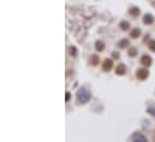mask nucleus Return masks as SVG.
Masks as SVG:
<instances>
[{
    "label": "nucleus",
    "instance_id": "1",
    "mask_svg": "<svg viewBox=\"0 0 155 142\" xmlns=\"http://www.w3.org/2000/svg\"><path fill=\"white\" fill-rule=\"evenodd\" d=\"M76 98H77L78 104H87V102L90 100L91 94H90V92H89L88 89H85V88H79V89L77 90V93H76Z\"/></svg>",
    "mask_w": 155,
    "mask_h": 142
},
{
    "label": "nucleus",
    "instance_id": "12",
    "mask_svg": "<svg viewBox=\"0 0 155 142\" xmlns=\"http://www.w3.org/2000/svg\"><path fill=\"white\" fill-rule=\"evenodd\" d=\"M148 46H149V48H150L151 51H155V41H150V42L148 43Z\"/></svg>",
    "mask_w": 155,
    "mask_h": 142
},
{
    "label": "nucleus",
    "instance_id": "6",
    "mask_svg": "<svg viewBox=\"0 0 155 142\" xmlns=\"http://www.w3.org/2000/svg\"><path fill=\"white\" fill-rule=\"evenodd\" d=\"M112 65H113L112 60L107 59V60H105V63H104V69H105V70H109V69L112 68Z\"/></svg>",
    "mask_w": 155,
    "mask_h": 142
},
{
    "label": "nucleus",
    "instance_id": "15",
    "mask_svg": "<svg viewBox=\"0 0 155 142\" xmlns=\"http://www.w3.org/2000/svg\"><path fill=\"white\" fill-rule=\"evenodd\" d=\"M135 52H136L135 49H131V51H130V55H135Z\"/></svg>",
    "mask_w": 155,
    "mask_h": 142
},
{
    "label": "nucleus",
    "instance_id": "5",
    "mask_svg": "<svg viewBox=\"0 0 155 142\" xmlns=\"http://www.w3.org/2000/svg\"><path fill=\"white\" fill-rule=\"evenodd\" d=\"M143 21H144V23H145V24H151V23H153V21H154V18H153V16H151V15L147 13V15L143 17Z\"/></svg>",
    "mask_w": 155,
    "mask_h": 142
},
{
    "label": "nucleus",
    "instance_id": "2",
    "mask_svg": "<svg viewBox=\"0 0 155 142\" xmlns=\"http://www.w3.org/2000/svg\"><path fill=\"white\" fill-rule=\"evenodd\" d=\"M132 142H148V140H147L145 136H143L142 134L137 132V134H135L132 136Z\"/></svg>",
    "mask_w": 155,
    "mask_h": 142
},
{
    "label": "nucleus",
    "instance_id": "16",
    "mask_svg": "<svg viewBox=\"0 0 155 142\" xmlns=\"http://www.w3.org/2000/svg\"><path fill=\"white\" fill-rule=\"evenodd\" d=\"M71 98V95L69 94V93H66V101H69V99Z\"/></svg>",
    "mask_w": 155,
    "mask_h": 142
},
{
    "label": "nucleus",
    "instance_id": "8",
    "mask_svg": "<svg viewBox=\"0 0 155 142\" xmlns=\"http://www.w3.org/2000/svg\"><path fill=\"white\" fill-rule=\"evenodd\" d=\"M95 47H96V49H98V51H102V49L105 48V45H104L101 41H99V42H96Z\"/></svg>",
    "mask_w": 155,
    "mask_h": 142
},
{
    "label": "nucleus",
    "instance_id": "13",
    "mask_svg": "<svg viewBox=\"0 0 155 142\" xmlns=\"http://www.w3.org/2000/svg\"><path fill=\"white\" fill-rule=\"evenodd\" d=\"M148 112L150 113V115H153V116L155 117V107H150V108H148Z\"/></svg>",
    "mask_w": 155,
    "mask_h": 142
},
{
    "label": "nucleus",
    "instance_id": "14",
    "mask_svg": "<svg viewBox=\"0 0 155 142\" xmlns=\"http://www.w3.org/2000/svg\"><path fill=\"white\" fill-rule=\"evenodd\" d=\"M126 42H128L126 40H123V41H121V43H120V47H124V46L126 45Z\"/></svg>",
    "mask_w": 155,
    "mask_h": 142
},
{
    "label": "nucleus",
    "instance_id": "10",
    "mask_svg": "<svg viewBox=\"0 0 155 142\" xmlns=\"http://www.w3.org/2000/svg\"><path fill=\"white\" fill-rule=\"evenodd\" d=\"M131 36L132 38H138L140 36V30L138 29H134L132 33H131Z\"/></svg>",
    "mask_w": 155,
    "mask_h": 142
},
{
    "label": "nucleus",
    "instance_id": "4",
    "mask_svg": "<svg viewBox=\"0 0 155 142\" xmlns=\"http://www.w3.org/2000/svg\"><path fill=\"white\" fill-rule=\"evenodd\" d=\"M141 63H142L143 65L149 66V65H150V63H151L150 57H149V55H143V57H142V59H141Z\"/></svg>",
    "mask_w": 155,
    "mask_h": 142
},
{
    "label": "nucleus",
    "instance_id": "3",
    "mask_svg": "<svg viewBox=\"0 0 155 142\" xmlns=\"http://www.w3.org/2000/svg\"><path fill=\"white\" fill-rule=\"evenodd\" d=\"M137 77L140 78V79H144V78H147L148 77V71L147 70H144V69H140L138 71H137Z\"/></svg>",
    "mask_w": 155,
    "mask_h": 142
},
{
    "label": "nucleus",
    "instance_id": "7",
    "mask_svg": "<svg viewBox=\"0 0 155 142\" xmlns=\"http://www.w3.org/2000/svg\"><path fill=\"white\" fill-rule=\"evenodd\" d=\"M124 72H125V66H124V65H119V66L117 68V74L123 75Z\"/></svg>",
    "mask_w": 155,
    "mask_h": 142
},
{
    "label": "nucleus",
    "instance_id": "9",
    "mask_svg": "<svg viewBox=\"0 0 155 142\" xmlns=\"http://www.w3.org/2000/svg\"><path fill=\"white\" fill-rule=\"evenodd\" d=\"M120 28H121L123 30H128V29H129V24H128L126 22H121V23H120Z\"/></svg>",
    "mask_w": 155,
    "mask_h": 142
},
{
    "label": "nucleus",
    "instance_id": "11",
    "mask_svg": "<svg viewBox=\"0 0 155 142\" xmlns=\"http://www.w3.org/2000/svg\"><path fill=\"white\" fill-rule=\"evenodd\" d=\"M130 12H131V15H132V16H138L140 10H138V9H131V10H130Z\"/></svg>",
    "mask_w": 155,
    "mask_h": 142
}]
</instances>
